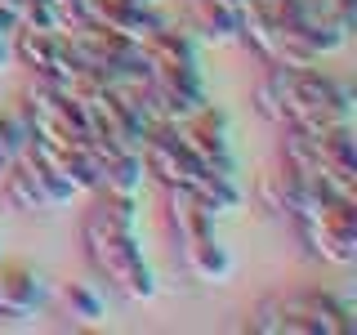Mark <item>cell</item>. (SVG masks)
<instances>
[{
  "mask_svg": "<svg viewBox=\"0 0 357 335\" xmlns=\"http://www.w3.org/2000/svg\"><path fill=\"white\" fill-rule=\"evenodd\" d=\"M27 143H31L27 117H22V112H0V152H5L9 161H18V156L27 152Z\"/></svg>",
  "mask_w": 357,
  "mask_h": 335,
  "instance_id": "9a60e30c",
  "label": "cell"
},
{
  "mask_svg": "<svg viewBox=\"0 0 357 335\" xmlns=\"http://www.w3.org/2000/svg\"><path fill=\"white\" fill-rule=\"evenodd\" d=\"M178 260H183L188 277L201 286H219L232 277V255L228 246H223L215 232H206V237H192V241H178Z\"/></svg>",
  "mask_w": 357,
  "mask_h": 335,
  "instance_id": "30bf717a",
  "label": "cell"
},
{
  "mask_svg": "<svg viewBox=\"0 0 357 335\" xmlns=\"http://www.w3.org/2000/svg\"><path fill=\"white\" fill-rule=\"evenodd\" d=\"M223 5H232V9H241V5H245V0H223Z\"/></svg>",
  "mask_w": 357,
  "mask_h": 335,
  "instance_id": "44dd1931",
  "label": "cell"
},
{
  "mask_svg": "<svg viewBox=\"0 0 357 335\" xmlns=\"http://www.w3.org/2000/svg\"><path fill=\"white\" fill-rule=\"evenodd\" d=\"M9 165H14V161H9V156H5V152H0V174H5V170H9Z\"/></svg>",
  "mask_w": 357,
  "mask_h": 335,
  "instance_id": "ffe728a7",
  "label": "cell"
},
{
  "mask_svg": "<svg viewBox=\"0 0 357 335\" xmlns=\"http://www.w3.org/2000/svg\"><path fill=\"white\" fill-rule=\"evenodd\" d=\"M81 237H85L89 268H94L121 299L143 304V299L156 295V273H152V264H148V255H143L134 228H107V223H98V219H85Z\"/></svg>",
  "mask_w": 357,
  "mask_h": 335,
  "instance_id": "7a4b0ae2",
  "label": "cell"
},
{
  "mask_svg": "<svg viewBox=\"0 0 357 335\" xmlns=\"http://www.w3.org/2000/svg\"><path fill=\"white\" fill-rule=\"evenodd\" d=\"M143 50H148L152 72H201V40L188 27L165 22L161 31H152V36L143 40Z\"/></svg>",
  "mask_w": 357,
  "mask_h": 335,
  "instance_id": "52a82bcc",
  "label": "cell"
},
{
  "mask_svg": "<svg viewBox=\"0 0 357 335\" xmlns=\"http://www.w3.org/2000/svg\"><path fill=\"white\" fill-rule=\"evenodd\" d=\"M290 304L299 313H308L317 322L321 335H353L357 331V313L349 299H340L335 290H321V286H304V290H290Z\"/></svg>",
  "mask_w": 357,
  "mask_h": 335,
  "instance_id": "9c48e42d",
  "label": "cell"
},
{
  "mask_svg": "<svg viewBox=\"0 0 357 335\" xmlns=\"http://www.w3.org/2000/svg\"><path fill=\"white\" fill-rule=\"evenodd\" d=\"M14 31H18V22H14V14H9V9L0 5V40H14Z\"/></svg>",
  "mask_w": 357,
  "mask_h": 335,
  "instance_id": "ac0fdd59",
  "label": "cell"
},
{
  "mask_svg": "<svg viewBox=\"0 0 357 335\" xmlns=\"http://www.w3.org/2000/svg\"><path fill=\"white\" fill-rule=\"evenodd\" d=\"M143 184H148V165H143L139 148H112L103 161H98V188H107V193L139 197Z\"/></svg>",
  "mask_w": 357,
  "mask_h": 335,
  "instance_id": "4fadbf2b",
  "label": "cell"
},
{
  "mask_svg": "<svg viewBox=\"0 0 357 335\" xmlns=\"http://www.w3.org/2000/svg\"><path fill=\"white\" fill-rule=\"evenodd\" d=\"M174 134L188 143L206 170L215 174H237V156H232V126H228V112H219L215 103H206L201 112H192L188 121H178Z\"/></svg>",
  "mask_w": 357,
  "mask_h": 335,
  "instance_id": "8992f818",
  "label": "cell"
},
{
  "mask_svg": "<svg viewBox=\"0 0 357 335\" xmlns=\"http://www.w3.org/2000/svg\"><path fill=\"white\" fill-rule=\"evenodd\" d=\"M317 5H326L331 14H340L349 27H357V0H317Z\"/></svg>",
  "mask_w": 357,
  "mask_h": 335,
  "instance_id": "e0dca14e",
  "label": "cell"
},
{
  "mask_svg": "<svg viewBox=\"0 0 357 335\" xmlns=\"http://www.w3.org/2000/svg\"><path fill=\"white\" fill-rule=\"evenodd\" d=\"M353 85L317 67H268L255 89V107L277 130H321L331 121H353Z\"/></svg>",
  "mask_w": 357,
  "mask_h": 335,
  "instance_id": "6da1fadb",
  "label": "cell"
},
{
  "mask_svg": "<svg viewBox=\"0 0 357 335\" xmlns=\"http://www.w3.org/2000/svg\"><path fill=\"white\" fill-rule=\"evenodd\" d=\"M14 67V40H0V72Z\"/></svg>",
  "mask_w": 357,
  "mask_h": 335,
  "instance_id": "d6986e66",
  "label": "cell"
},
{
  "mask_svg": "<svg viewBox=\"0 0 357 335\" xmlns=\"http://www.w3.org/2000/svg\"><path fill=\"white\" fill-rule=\"evenodd\" d=\"M54 9H59V18L67 22V27H72V22H81L85 18V0H50Z\"/></svg>",
  "mask_w": 357,
  "mask_h": 335,
  "instance_id": "2e32d148",
  "label": "cell"
},
{
  "mask_svg": "<svg viewBox=\"0 0 357 335\" xmlns=\"http://www.w3.org/2000/svg\"><path fill=\"white\" fill-rule=\"evenodd\" d=\"M188 31H192L201 45H237V36H241V18H237V9L223 5V0H192Z\"/></svg>",
  "mask_w": 357,
  "mask_h": 335,
  "instance_id": "8fae6325",
  "label": "cell"
},
{
  "mask_svg": "<svg viewBox=\"0 0 357 335\" xmlns=\"http://www.w3.org/2000/svg\"><path fill=\"white\" fill-rule=\"evenodd\" d=\"M143 165H148V179H156L161 188H197L210 174L201 165V156L174 134V126L148 130V139H143Z\"/></svg>",
  "mask_w": 357,
  "mask_h": 335,
  "instance_id": "5b68a950",
  "label": "cell"
},
{
  "mask_svg": "<svg viewBox=\"0 0 357 335\" xmlns=\"http://www.w3.org/2000/svg\"><path fill=\"white\" fill-rule=\"evenodd\" d=\"M63 299H67V313L81 318V322H98L107 313V299L94 290V282H72L63 290Z\"/></svg>",
  "mask_w": 357,
  "mask_h": 335,
  "instance_id": "5bb4252c",
  "label": "cell"
},
{
  "mask_svg": "<svg viewBox=\"0 0 357 335\" xmlns=\"http://www.w3.org/2000/svg\"><path fill=\"white\" fill-rule=\"evenodd\" d=\"M14 63L27 67L31 81H45V85H67L72 76L85 72V59L67 27H59V31L18 27L14 31Z\"/></svg>",
  "mask_w": 357,
  "mask_h": 335,
  "instance_id": "277c9868",
  "label": "cell"
},
{
  "mask_svg": "<svg viewBox=\"0 0 357 335\" xmlns=\"http://www.w3.org/2000/svg\"><path fill=\"white\" fill-rule=\"evenodd\" d=\"M295 232L308 246L312 260H326L335 268H353L357 264V197L326 201L317 215L295 219Z\"/></svg>",
  "mask_w": 357,
  "mask_h": 335,
  "instance_id": "3957f363",
  "label": "cell"
},
{
  "mask_svg": "<svg viewBox=\"0 0 357 335\" xmlns=\"http://www.w3.org/2000/svg\"><path fill=\"white\" fill-rule=\"evenodd\" d=\"M165 219H170V232L178 241H192L215 232V215L201 206V197L192 188H165Z\"/></svg>",
  "mask_w": 357,
  "mask_h": 335,
  "instance_id": "7c38bea8",
  "label": "cell"
},
{
  "mask_svg": "<svg viewBox=\"0 0 357 335\" xmlns=\"http://www.w3.org/2000/svg\"><path fill=\"white\" fill-rule=\"evenodd\" d=\"M45 295H50V286H45L40 273H31V268H0V318L9 322H27L36 318L45 308Z\"/></svg>",
  "mask_w": 357,
  "mask_h": 335,
  "instance_id": "ba28073f",
  "label": "cell"
}]
</instances>
